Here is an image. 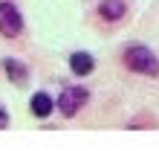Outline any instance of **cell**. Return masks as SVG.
<instances>
[{"label": "cell", "instance_id": "3", "mask_svg": "<svg viewBox=\"0 0 159 151\" xmlns=\"http://www.w3.org/2000/svg\"><path fill=\"white\" fill-rule=\"evenodd\" d=\"M87 99H90V93L84 90V87H64L61 90V99H58V110L64 113V116H75Z\"/></svg>", "mask_w": 159, "mask_h": 151}, {"label": "cell", "instance_id": "4", "mask_svg": "<svg viewBox=\"0 0 159 151\" xmlns=\"http://www.w3.org/2000/svg\"><path fill=\"white\" fill-rule=\"evenodd\" d=\"M125 12H127L125 0H101L98 3V15L104 17V21H119Z\"/></svg>", "mask_w": 159, "mask_h": 151}, {"label": "cell", "instance_id": "5", "mask_svg": "<svg viewBox=\"0 0 159 151\" xmlns=\"http://www.w3.org/2000/svg\"><path fill=\"white\" fill-rule=\"evenodd\" d=\"M70 70L75 73V76L93 73V55H90V52H72V55H70Z\"/></svg>", "mask_w": 159, "mask_h": 151}, {"label": "cell", "instance_id": "8", "mask_svg": "<svg viewBox=\"0 0 159 151\" xmlns=\"http://www.w3.org/2000/svg\"><path fill=\"white\" fill-rule=\"evenodd\" d=\"M3 128H9V113L0 108V131H3Z\"/></svg>", "mask_w": 159, "mask_h": 151}, {"label": "cell", "instance_id": "2", "mask_svg": "<svg viewBox=\"0 0 159 151\" xmlns=\"http://www.w3.org/2000/svg\"><path fill=\"white\" fill-rule=\"evenodd\" d=\"M20 29H23V17L17 12V6L9 3V0H0V35L15 38L20 35Z\"/></svg>", "mask_w": 159, "mask_h": 151}, {"label": "cell", "instance_id": "6", "mask_svg": "<svg viewBox=\"0 0 159 151\" xmlns=\"http://www.w3.org/2000/svg\"><path fill=\"white\" fill-rule=\"evenodd\" d=\"M3 67H6V76H9V79H12L15 84H26V81H29V70H26L20 61L6 58V61H3Z\"/></svg>", "mask_w": 159, "mask_h": 151}, {"label": "cell", "instance_id": "7", "mask_svg": "<svg viewBox=\"0 0 159 151\" xmlns=\"http://www.w3.org/2000/svg\"><path fill=\"white\" fill-rule=\"evenodd\" d=\"M52 99L49 96H46V93H35V96H32V113H35V116H49V113H52Z\"/></svg>", "mask_w": 159, "mask_h": 151}, {"label": "cell", "instance_id": "1", "mask_svg": "<svg viewBox=\"0 0 159 151\" xmlns=\"http://www.w3.org/2000/svg\"><path fill=\"white\" fill-rule=\"evenodd\" d=\"M125 64L133 73H145V76H156L159 73V58L153 55V50H148L142 44H133L125 50Z\"/></svg>", "mask_w": 159, "mask_h": 151}]
</instances>
